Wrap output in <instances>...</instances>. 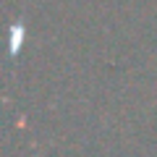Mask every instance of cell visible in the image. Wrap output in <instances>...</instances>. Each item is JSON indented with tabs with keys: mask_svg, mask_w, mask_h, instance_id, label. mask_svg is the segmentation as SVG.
I'll return each instance as SVG.
<instances>
[{
	"mask_svg": "<svg viewBox=\"0 0 157 157\" xmlns=\"http://www.w3.org/2000/svg\"><path fill=\"white\" fill-rule=\"evenodd\" d=\"M11 32H13L11 34V55H16V52H18V42L24 39V29H21V24H16Z\"/></svg>",
	"mask_w": 157,
	"mask_h": 157,
	"instance_id": "cell-1",
	"label": "cell"
}]
</instances>
